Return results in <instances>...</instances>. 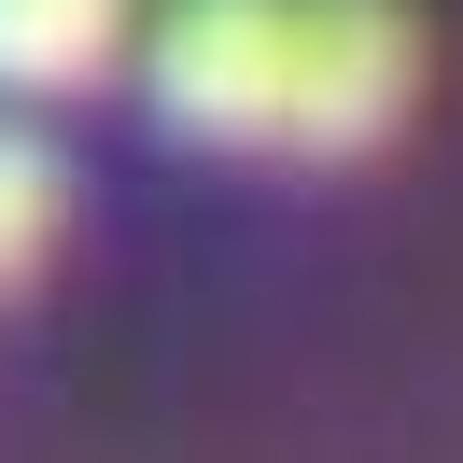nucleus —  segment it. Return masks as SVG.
Returning a JSON list of instances; mask_svg holds the SVG:
<instances>
[{
  "label": "nucleus",
  "mask_w": 463,
  "mask_h": 463,
  "mask_svg": "<svg viewBox=\"0 0 463 463\" xmlns=\"http://www.w3.org/2000/svg\"><path fill=\"white\" fill-rule=\"evenodd\" d=\"M141 85L211 155H379L421 99L407 0H169Z\"/></svg>",
  "instance_id": "obj_1"
},
{
  "label": "nucleus",
  "mask_w": 463,
  "mask_h": 463,
  "mask_svg": "<svg viewBox=\"0 0 463 463\" xmlns=\"http://www.w3.org/2000/svg\"><path fill=\"white\" fill-rule=\"evenodd\" d=\"M141 43V0H0V85L14 99H71Z\"/></svg>",
  "instance_id": "obj_2"
},
{
  "label": "nucleus",
  "mask_w": 463,
  "mask_h": 463,
  "mask_svg": "<svg viewBox=\"0 0 463 463\" xmlns=\"http://www.w3.org/2000/svg\"><path fill=\"white\" fill-rule=\"evenodd\" d=\"M57 211H71V197H57V155L0 127V295H14L43 253H57Z\"/></svg>",
  "instance_id": "obj_3"
}]
</instances>
